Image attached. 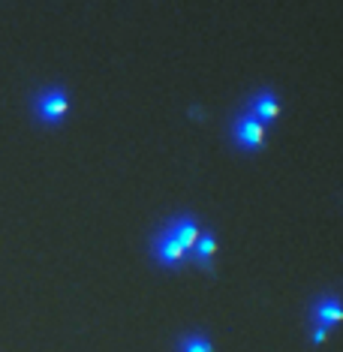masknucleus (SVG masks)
Masks as SVG:
<instances>
[{"instance_id": "7ed1b4c3", "label": "nucleus", "mask_w": 343, "mask_h": 352, "mask_svg": "<svg viewBox=\"0 0 343 352\" xmlns=\"http://www.w3.org/2000/svg\"><path fill=\"white\" fill-rule=\"evenodd\" d=\"M184 253H187V250H181V244L175 241V238H172L166 229H159V232H157V238H154V256H157L159 265H166V268H178L181 262H184Z\"/></svg>"}, {"instance_id": "f03ea898", "label": "nucleus", "mask_w": 343, "mask_h": 352, "mask_svg": "<svg viewBox=\"0 0 343 352\" xmlns=\"http://www.w3.org/2000/svg\"><path fill=\"white\" fill-rule=\"evenodd\" d=\"M232 135L238 142V148L244 151H259L262 142H265V124H259L250 111H241L232 124Z\"/></svg>"}, {"instance_id": "20e7f679", "label": "nucleus", "mask_w": 343, "mask_h": 352, "mask_svg": "<svg viewBox=\"0 0 343 352\" xmlns=\"http://www.w3.org/2000/svg\"><path fill=\"white\" fill-rule=\"evenodd\" d=\"M313 322H316V331H313V340H322L325 338V328L338 325L340 322V301L329 295V298L316 301L313 307Z\"/></svg>"}, {"instance_id": "0eeeda50", "label": "nucleus", "mask_w": 343, "mask_h": 352, "mask_svg": "<svg viewBox=\"0 0 343 352\" xmlns=\"http://www.w3.org/2000/svg\"><path fill=\"white\" fill-rule=\"evenodd\" d=\"M214 247H217V241H214L211 232H199V238H196V244H193V256H196V262L202 268H211Z\"/></svg>"}, {"instance_id": "423d86ee", "label": "nucleus", "mask_w": 343, "mask_h": 352, "mask_svg": "<svg viewBox=\"0 0 343 352\" xmlns=\"http://www.w3.org/2000/svg\"><path fill=\"white\" fill-rule=\"evenodd\" d=\"M277 109H280V106H277V97L271 91H259L256 97L250 100V106H247V111H250L259 124H271V121H274Z\"/></svg>"}, {"instance_id": "39448f33", "label": "nucleus", "mask_w": 343, "mask_h": 352, "mask_svg": "<svg viewBox=\"0 0 343 352\" xmlns=\"http://www.w3.org/2000/svg\"><path fill=\"white\" fill-rule=\"evenodd\" d=\"M166 232H169L175 241L181 244V250H193V244H196V238H199V226H196V220L190 217V214H181V217H175L169 226H166Z\"/></svg>"}, {"instance_id": "f257e3e1", "label": "nucleus", "mask_w": 343, "mask_h": 352, "mask_svg": "<svg viewBox=\"0 0 343 352\" xmlns=\"http://www.w3.org/2000/svg\"><path fill=\"white\" fill-rule=\"evenodd\" d=\"M67 109H69V100H67V94L60 91V87H45V91H39L36 94V100H34V111H36V118L43 124H60L63 118H67Z\"/></svg>"}, {"instance_id": "6e6552de", "label": "nucleus", "mask_w": 343, "mask_h": 352, "mask_svg": "<svg viewBox=\"0 0 343 352\" xmlns=\"http://www.w3.org/2000/svg\"><path fill=\"white\" fill-rule=\"evenodd\" d=\"M178 352H211V340L205 334H187V338H181Z\"/></svg>"}]
</instances>
